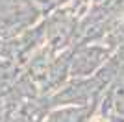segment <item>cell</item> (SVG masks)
Instances as JSON below:
<instances>
[{
    "instance_id": "obj_1",
    "label": "cell",
    "mask_w": 124,
    "mask_h": 122,
    "mask_svg": "<svg viewBox=\"0 0 124 122\" xmlns=\"http://www.w3.org/2000/svg\"><path fill=\"white\" fill-rule=\"evenodd\" d=\"M91 122H108V120H106L104 117H100V115H96V117H94V118H93Z\"/></svg>"
}]
</instances>
